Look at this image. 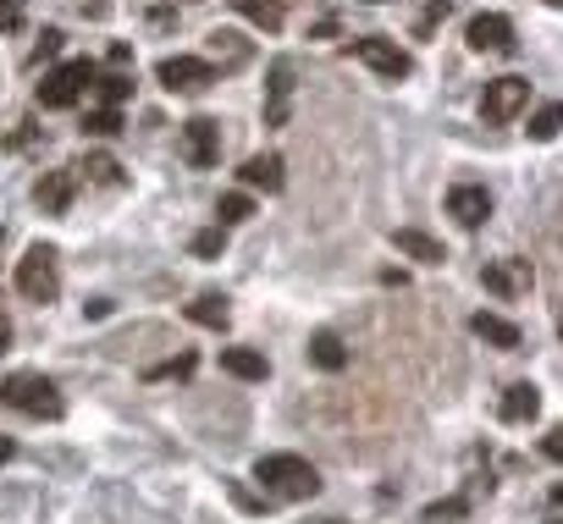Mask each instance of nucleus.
Returning <instances> with one entry per match:
<instances>
[{
	"mask_svg": "<svg viewBox=\"0 0 563 524\" xmlns=\"http://www.w3.org/2000/svg\"><path fill=\"white\" fill-rule=\"evenodd\" d=\"M18 293L29 304H51L62 293V266H56V248L51 243H34L23 259H18Z\"/></svg>",
	"mask_w": 563,
	"mask_h": 524,
	"instance_id": "nucleus-3",
	"label": "nucleus"
},
{
	"mask_svg": "<svg viewBox=\"0 0 563 524\" xmlns=\"http://www.w3.org/2000/svg\"><path fill=\"white\" fill-rule=\"evenodd\" d=\"M354 56H360L376 78H387V83H398V78H409V73H415V56H409V51H398L393 40H382V34L354 40Z\"/></svg>",
	"mask_w": 563,
	"mask_h": 524,
	"instance_id": "nucleus-6",
	"label": "nucleus"
},
{
	"mask_svg": "<svg viewBox=\"0 0 563 524\" xmlns=\"http://www.w3.org/2000/svg\"><path fill=\"white\" fill-rule=\"evenodd\" d=\"M547 7H558V0H547Z\"/></svg>",
	"mask_w": 563,
	"mask_h": 524,
	"instance_id": "nucleus-38",
	"label": "nucleus"
},
{
	"mask_svg": "<svg viewBox=\"0 0 563 524\" xmlns=\"http://www.w3.org/2000/svg\"><path fill=\"white\" fill-rule=\"evenodd\" d=\"M310 365L327 370V376H338V370L349 365V343H343L338 332H316V337H310Z\"/></svg>",
	"mask_w": 563,
	"mask_h": 524,
	"instance_id": "nucleus-20",
	"label": "nucleus"
},
{
	"mask_svg": "<svg viewBox=\"0 0 563 524\" xmlns=\"http://www.w3.org/2000/svg\"><path fill=\"white\" fill-rule=\"evenodd\" d=\"M78 171H89V177H100V182H122V166H117L111 155H89V166H78Z\"/></svg>",
	"mask_w": 563,
	"mask_h": 524,
	"instance_id": "nucleus-28",
	"label": "nucleus"
},
{
	"mask_svg": "<svg viewBox=\"0 0 563 524\" xmlns=\"http://www.w3.org/2000/svg\"><path fill=\"white\" fill-rule=\"evenodd\" d=\"M7 343H12V321L0 315V354H7Z\"/></svg>",
	"mask_w": 563,
	"mask_h": 524,
	"instance_id": "nucleus-35",
	"label": "nucleus"
},
{
	"mask_svg": "<svg viewBox=\"0 0 563 524\" xmlns=\"http://www.w3.org/2000/svg\"><path fill=\"white\" fill-rule=\"evenodd\" d=\"M221 248H227V226H210V232L194 237V254H199V259H216Z\"/></svg>",
	"mask_w": 563,
	"mask_h": 524,
	"instance_id": "nucleus-27",
	"label": "nucleus"
},
{
	"mask_svg": "<svg viewBox=\"0 0 563 524\" xmlns=\"http://www.w3.org/2000/svg\"><path fill=\"white\" fill-rule=\"evenodd\" d=\"M464 40H470V51H497V56H508V51H514V23H508L503 12H475L470 29H464Z\"/></svg>",
	"mask_w": 563,
	"mask_h": 524,
	"instance_id": "nucleus-10",
	"label": "nucleus"
},
{
	"mask_svg": "<svg viewBox=\"0 0 563 524\" xmlns=\"http://www.w3.org/2000/svg\"><path fill=\"white\" fill-rule=\"evenodd\" d=\"M73 193H78V166L45 171V177L34 182V199H40V210H45V215H62V210L73 204Z\"/></svg>",
	"mask_w": 563,
	"mask_h": 524,
	"instance_id": "nucleus-13",
	"label": "nucleus"
},
{
	"mask_svg": "<svg viewBox=\"0 0 563 524\" xmlns=\"http://www.w3.org/2000/svg\"><path fill=\"white\" fill-rule=\"evenodd\" d=\"M12 453H18V447H12V436H0V464H7Z\"/></svg>",
	"mask_w": 563,
	"mask_h": 524,
	"instance_id": "nucleus-36",
	"label": "nucleus"
},
{
	"mask_svg": "<svg viewBox=\"0 0 563 524\" xmlns=\"http://www.w3.org/2000/svg\"><path fill=\"white\" fill-rule=\"evenodd\" d=\"M133 94V78H122V73H111V78H100V105L106 111H122V100Z\"/></svg>",
	"mask_w": 563,
	"mask_h": 524,
	"instance_id": "nucleus-25",
	"label": "nucleus"
},
{
	"mask_svg": "<svg viewBox=\"0 0 563 524\" xmlns=\"http://www.w3.org/2000/svg\"><path fill=\"white\" fill-rule=\"evenodd\" d=\"M448 215L475 232V226H486V215H492V193H486L481 182H459V188L448 193Z\"/></svg>",
	"mask_w": 563,
	"mask_h": 524,
	"instance_id": "nucleus-12",
	"label": "nucleus"
},
{
	"mask_svg": "<svg viewBox=\"0 0 563 524\" xmlns=\"http://www.w3.org/2000/svg\"><path fill=\"white\" fill-rule=\"evenodd\" d=\"M216 215H221V226H238V221H249V215H254V199H249V193H221Z\"/></svg>",
	"mask_w": 563,
	"mask_h": 524,
	"instance_id": "nucleus-23",
	"label": "nucleus"
},
{
	"mask_svg": "<svg viewBox=\"0 0 563 524\" xmlns=\"http://www.w3.org/2000/svg\"><path fill=\"white\" fill-rule=\"evenodd\" d=\"M194 365H199L194 354H177V359H166V365H150V370H144V381H172V376H177V381H188V376H194Z\"/></svg>",
	"mask_w": 563,
	"mask_h": 524,
	"instance_id": "nucleus-24",
	"label": "nucleus"
},
{
	"mask_svg": "<svg viewBox=\"0 0 563 524\" xmlns=\"http://www.w3.org/2000/svg\"><path fill=\"white\" fill-rule=\"evenodd\" d=\"M254 480H260L265 497H276V502H310V497L321 491L316 464L299 458V453H265V458H254Z\"/></svg>",
	"mask_w": 563,
	"mask_h": 524,
	"instance_id": "nucleus-1",
	"label": "nucleus"
},
{
	"mask_svg": "<svg viewBox=\"0 0 563 524\" xmlns=\"http://www.w3.org/2000/svg\"><path fill=\"white\" fill-rule=\"evenodd\" d=\"M155 78H161L172 94H194V89H210V83H216V67L199 62V56H166V62L155 67Z\"/></svg>",
	"mask_w": 563,
	"mask_h": 524,
	"instance_id": "nucleus-8",
	"label": "nucleus"
},
{
	"mask_svg": "<svg viewBox=\"0 0 563 524\" xmlns=\"http://www.w3.org/2000/svg\"><path fill=\"white\" fill-rule=\"evenodd\" d=\"M525 105H530V83H525V78H514V73H508V78H492V83H486V94H481V116H486L492 127L514 122Z\"/></svg>",
	"mask_w": 563,
	"mask_h": 524,
	"instance_id": "nucleus-5",
	"label": "nucleus"
},
{
	"mask_svg": "<svg viewBox=\"0 0 563 524\" xmlns=\"http://www.w3.org/2000/svg\"><path fill=\"white\" fill-rule=\"evenodd\" d=\"M84 133H95V138H117V133H122V111H106V105H95V111L84 116Z\"/></svg>",
	"mask_w": 563,
	"mask_h": 524,
	"instance_id": "nucleus-22",
	"label": "nucleus"
},
{
	"mask_svg": "<svg viewBox=\"0 0 563 524\" xmlns=\"http://www.w3.org/2000/svg\"><path fill=\"white\" fill-rule=\"evenodd\" d=\"M448 7H453V0H431V7H426V18H420V23H415V34H420V40H426V34H431V29H437V23H442V18H448Z\"/></svg>",
	"mask_w": 563,
	"mask_h": 524,
	"instance_id": "nucleus-29",
	"label": "nucleus"
},
{
	"mask_svg": "<svg viewBox=\"0 0 563 524\" xmlns=\"http://www.w3.org/2000/svg\"><path fill=\"white\" fill-rule=\"evenodd\" d=\"M243 188H265V193H282V155H249L243 171H238Z\"/></svg>",
	"mask_w": 563,
	"mask_h": 524,
	"instance_id": "nucleus-18",
	"label": "nucleus"
},
{
	"mask_svg": "<svg viewBox=\"0 0 563 524\" xmlns=\"http://www.w3.org/2000/svg\"><path fill=\"white\" fill-rule=\"evenodd\" d=\"M558 122H563V116H558V105H541V111H536V122H530V138H536V144H552V138H558Z\"/></svg>",
	"mask_w": 563,
	"mask_h": 524,
	"instance_id": "nucleus-26",
	"label": "nucleus"
},
{
	"mask_svg": "<svg viewBox=\"0 0 563 524\" xmlns=\"http://www.w3.org/2000/svg\"><path fill=\"white\" fill-rule=\"evenodd\" d=\"M89 83H95V62H67V67L45 73V83H40V105H45V111H73V105L84 100Z\"/></svg>",
	"mask_w": 563,
	"mask_h": 524,
	"instance_id": "nucleus-4",
	"label": "nucleus"
},
{
	"mask_svg": "<svg viewBox=\"0 0 563 524\" xmlns=\"http://www.w3.org/2000/svg\"><path fill=\"white\" fill-rule=\"evenodd\" d=\"M459 513H464V497H448V502L426 508V524H442V519H459Z\"/></svg>",
	"mask_w": 563,
	"mask_h": 524,
	"instance_id": "nucleus-30",
	"label": "nucleus"
},
{
	"mask_svg": "<svg viewBox=\"0 0 563 524\" xmlns=\"http://www.w3.org/2000/svg\"><path fill=\"white\" fill-rule=\"evenodd\" d=\"M541 453H547V458H563V431H547V442H541Z\"/></svg>",
	"mask_w": 563,
	"mask_h": 524,
	"instance_id": "nucleus-33",
	"label": "nucleus"
},
{
	"mask_svg": "<svg viewBox=\"0 0 563 524\" xmlns=\"http://www.w3.org/2000/svg\"><path fill=\"white\" fill-rule=\"evenodd\" d=\"M183 155H188V166L210 171L221 160V122L216 116H188L183 122Z\"/></svg>",
	"mask_w": 563,
	"mask_h": 524,
	"instance_id": "nucleus-7",
	"label": "nucleus"
},
{
	"mask_svg": "<svg viewBox=\"0 0 563 524\" xmlns=\"http://www.w3.org/2000/svg\"><path fill=\"white\" fill-rule=\"evenodd\" d=\"M288 7L294 0H232V12L249 18L254 29H265V34H276L282 23H288Z\"/></svg>",
	"mask_w": 563,
	"mask_h": 524,
	"instance_id": "nucleus-16",
	"label": "nucleus"
},
{
	"mask_svg": "<svg viewBox=\"0 0 563 524\" xmlns=\"http://www.w3.org/2000/svg\"><path fill=\"white\" fill-rule=\"evenodd\" d=\"M288 116H294V62L276 56L265 83V127H288Z\"/></svg>",
	"mask_w": 563,
	"mask_h": 524,
	"instance_id": "nucleus-9",
	"label": "nucleus"
},
{
	"mask_svg": "<svg viewBox=\"0 0 563 524\" xmlns=\"http://www.w3.org/2000/svg\"><path fill=\"white\" fill-rule=\"evenodd\" d=\"M365 7H382V0H365Z\"/></svg>",
	"mask_w": 563,
	"mask_h": 524,
	"instance_id": "nucleus-37",
	"label": "nucleus"
},
{
	"mask_svg": "<svg viewBox=\"0 0 563 524\" xmlns=\"http://www.w3.org/2000/svg\"><path fill=\"white\" fill-rule=\"evenodd\" d=\"M84 310H89V321H106V315H111V299H95V304H84Z\"/></svg>",
	"mask_w": 563,
	"mask_h": 524,
	"instance_id": "nucleus-34",
	"label": "nucleus"
},
{
	"mask_svg": "<svg viewBox=\"0 0 563 524\" xmlns=\"http://www.w3.org/2000/svg\"><path fill=\"white\" fill-rule=\"evenodd\" d=\"M0 403L7 409H18V414H29V420H62V392H56V381L51 376H40V370H18V376H7L0 381Z\"/></svg>",
	"mask_w": 563,
	"mask_h": 524,
	"instance_id": "nucleus-2",
	"label": "nucleus"
},
{
	"mask_svg": "<svg viewBox=\"0 0 563 524\" xmlns=\"http://www.w3.org/2000/svg\"><path fill=\"white\" fill-rule=\"evenodd\" d=\"M393 243H398V254L420 259V266H442V259H448V248H442L431 232H420V226H398V232H393Z\"/></svg>",
	"mask_w": 563,
	"mask_h": 524,
	"instance_id": "nucleus-15",
	"label": "nucleus"
},
{
	"mask_svg": "<svg viewBox=\"0 0 563 524\" xmlns=\"http://www.w3.org/2000/svg\"><path fill=\"white\" fill-rule=\"evenodd\" d=\"M221 370L238 376V381H265L271 376V359L260 348H221Z\"/></svg>",
	"mask_w": 563,
	"mask_h": 524,
	"instance_id": "nucleus-19",
	"label": "nucleus"
},
{
	"mask_svg": "<svg viewBox=\"0 0 563 524\" xmlns=\"http://www.w3.org/2000/svg\"><path fill=\"white\" fill-rule=\"evenodd\" d=\"M497 414H503L508 425H525V420H536V414H541V392H536V381H514V387L503 392Z\"/></svg>",
	"mask_w": 563,
	"mask_h": 524,
	"instance_id": "nucleus-14",
	"label": "nucleus"
},
{
	"mask_svg": "<svg viewBox=\"0 0 563 524\" xmlns=\"http://www.w3.org/2000/svg\"><path fill=\"white\" fill-rule=\"evenodd\" d=\"M183 315H188L194 326H205V332H227V321H232V315H227V299H216V293L194 299V304H188Z\"/></svg>",
	"mask_w": 563,
	"mask_h": 524,
	"instance_id": "nucleus-21",
	"label": "nucleus"
},
{
	"mask_svg": "<svg viewBox=\"0 0 563 524\" xmlns=\"http://www.w3.org/2000/svg\"><path fill=\"white\" fill-rule=\"evenodd\" d=\"M470 332L481 337V343H492V348H503V354H514L525 337H519V326L514 321H503V315H492V310H481L475 321H470Z\"/></svg>",
	"mask_w": 563,
	"mask_h": 524,
	"instance_id": "nucleus-17",
	"label": "nucleus"
},
{
	"mask_svg": "<svg viewBox=\"0 0 563 524\" xmlns=\"http://www.w3.org/2000/svg\"><path fill=\"white\" fill-rule=\"evenodd\" d=\"M56 51H62V29H45V40H40L34 62H45V56H56Z\"/></svg>",
	"mask_w": 563,
	"mask_h": 524,
	"instance_id": "nucleus-32",
	"label": "nucleus"
},
{
	"mask_svg": "<svg viewBox=\"0 0 563 524\" xmlns=\"http://www.w3.org/2000/svg\"><path fill=\"white\" fill-rule=\"evenodd\" d=\"M0 29H23V7H18V0H0Z\"/></svg>",
	"mask_w": 563,
	"mask_h": 524,
	"instance_id": "nucleus-31",
	"label": "nucleus"
},
{
	"mask_svg": "<svg viewBox=\"0 0 563 524\" xmlns=\"http://www.w3.org/2000/svg\"><path fill=\"white\" fill-rule=\"evenodd\" d=\"M481 282H486L497 299H519V293H530L536 271H530V259H492V266L481 271Z\"/></svg>",
	"mask_w": 563,
	"mask_h": 524,
	"instance_id": "nucleus-11",
	"label": "nucleus"
}]
</instances>
